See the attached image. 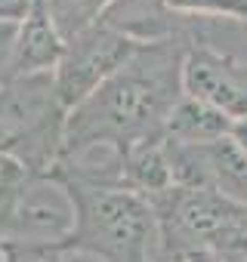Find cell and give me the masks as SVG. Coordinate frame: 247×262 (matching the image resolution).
I'll return each instance as SVG.
<instances>
[{
    "instance_id": "cell-19",
    "label": "cell",
    "mask_w": 247,
    "mask_h": 262,
    "mask_svg": "<svg viewBox=\"0 0 247 262\" xmlns=\"http://www.w3.org/2000/svg\"><path fill=\"white\" fill-rule=\"evenodd\" d=\"M244 262H247V259H244Z\"/></svg>"
},
{
    "instance_id": "cell-4",
    "label": "cell",
    "mask_w": 247,
    "mask_h": 262,
    "mask_svg": "<svg viewBox=\"0 0 247 262\" xmlns=\"http://www.w3.org/2000/svg\"><path fill=\"white\" fill-rule=\"evenodd\" d=\"M167 250H204L219 262L247 259V207L207 188H167L149 198Z\"/></svg>"
},
{
    "instance_id": "cell-5",
    "label": "cell",
    "mask_w": 247,
    "mask_h": 262,
    "mask_svg": "<svg viewBox=\"0 0 247 262\" xmlns=\"http://www.w3.org/2000/svg\"><path fill=\"white\" fill-rule=\"evenodd\" d=\"M136 40L120 34L102 22L90 25L87 31L65 40L62 59L53 71L56 96L65 111L77 108L84 99H90L123 62L136 53Z\"/></svg>"
},
{
    "instance_id": "cell-3",
    "label": "cell",
    "mask_w": 247,
    "mask_h": 262,
    "mask_svg": "<svg viewBox=\"0 0 247 262\" xmlns=\"http://www.w3.org/2000/svg\"><path fill=\"white\" fill-rule=\"evenodd\" d=\"M68 111L56 96L53 71L0 83V155L31 176L53 173L65 145Z\"/></svg>"
},
{
    "instance_id": "cell-8",
    "label": "cell",
    "mask_w": 247,
    "mask_h": 262,
    "mask_svg": "<svg viewBox=\"0 0 247 262\" xmlns=\"http://www.w3.org/2000/svg\"><path fill=\"white\" fill-rule=\"evenodd\" d=\"M182 93L232 120L247 117V59L213 43H189L182 59Z\"/></svg>"
},
{
    "instance_id": "cell-10",
    "label": "cell",
    "mask_w": 247,
    "mask_h": 262,
    "mask_svg": "<svg viewBox=\"0 0 247 262\" xmlns=\"http://www.w3.org/2000/svg\"><path fill=\"white\" fill-rule=\"evenodd\" d=\"M99 22L136 43L176 37L179 31V13L170 10L167 0H108Z\"/></svg>"
},
{
    "instance_id": "cell-13",
    "label": "cell",
    "mask_w": 247,
    "mask_h": 262,
    "mask_svg": "<svg viewBox=\"0 0 247 262\" xmlns=\"http://www.w3.org/2000/svg\"><path fill=\"white\" fill-rule=\"evenodd\" d=\"M105 7H108V0H47V10L62 34V40L96 25L102 19Z\"/></svg>"
},
{
    "instance_id": "cell-9",
    "label": "cell",
    "mask_w": 247,
    "mask_h": 262,
    "mask_svg": "<svg viewBox=\"0 0 247 262\" xmlns=\"http://www.w3.org/2000/svg\"><path fill=\"white\" fill-rule=\"evenodd\" d=\"M65 40L47 10V0H34L28 16L16 25L13 56H10V77H28V74H47L56 71L62 59Z\"/></svg>"
},
{
    "instance_id": "cell-6",
    "label": "cell",
    "mask_w": 247,
    "mask_h": 262,
    "mask_svg": "<svg viewBox=\"0 0 247 262\" xmlns=\"http://www.w3.org/2000/svg\"><path fill=\"white\" fill-rule=\"evenodd\" d=\"M74 231V201L65 182L53 173L28 176L13 198L0 225V244H40L62 247Z\"/></svg>"
},
{
    "instance_id": "cell-11",
    "label": "cell",
    "mask_w": 247,
    "mask_h": 262,
    "mask_svg": "<svg viewBox=\"0 0 247 262\" xmlns=\"http://www.w3.org/2000/svg\"><path fill=\"white\" fill-rule=\"evenodd\" d=\"M123 188L136 191L142 198H152V194L173 188L164 136L123 145Z\"/></svg>"
},
{
    "instance_id": "cell-18",
    "label": "cell",
    "mask_w": 247,
    "mask_h": 262,
    "mask_svg": "<svg viewBox=\"0 0 247 262\" xmlns=\"http://www.w3.org/2000/svg\"><path fill=\"white\" fill-rule=\"evenodd\" d=\"M229 136H232L244 151H247V117H241V120H235V123H232V133H229Z\"/></svg>"
},
{
    "instance_id": "cell-15",
    "label": "cell",
    "mask_w": 247,
    "mask_h": 262,
    "mask_svg": "<svg viewBox=\"0 0 247 262\" xmlns=\"http://www.w3.org/2000/svg\"><path fill=\"white\" fill-rule=\"evenodd\" d=\"M31 173L22 164H16L7 155H0V225H4V219H7V213L13 207V198H16V191L22 188V182Z\"/></svg>"
},
{
    "instance_id": "cell-2",
    "label": "cell",
    "mask_w": 247,
    "mask_h": 262,
    "mask_svg": "<svg viewBox=\"0 0 247 262\" xmlns=\"http://www.w3.org/2000/svg\"><path fill=\"white\" fill-rule=\"evenodd\" d=\"M62 182L74 201V231L65 241L71 256H96L102 262H170L149 198L127 188Z\"/></svg>"
},
{
    "instance_id": "cell-1",
    "label": "cell",
    "mask_w": 247,
    "mask_h": 262,
    "mask_svg": "<svg viewBox=\"0 0 247 262\" xmlns=\"http://www.w3.org/2000/svg\"><path fill=\"white\" fill-rule=\"evenodd\" d=\"M189 43L176 37L139 43L90 99L68 111L65 145L80 148L90 142L130 145L164 136V123L182 93V59Z\"/></svg>"
},
{
    "instance_id": "cell-16",
    "label": "cell",
    "mask_w": 247,
    "mask_h": 262,
    "mask_svg": "<svg viewBox=\"0 0 247 262\" xmlns=\"http://www.w3.org/2000/svg\"><path fill=\"white\" fill-rule=\"evenodd\" d=\"M13 40H16V25L0 22V83L10 80V56H13Z\"/></svg>"
},
{
    "instance_id": "cell-14",
    "label": "cell",
    "mask_w": 247,
    "mask_h": 262,
    "mask_svg": "<svg viewBox=\"0 0 247 262\" xmlns=\"http://www.w3.org/2000/svg\"><path fill=\"white\" fill-rule=\"evenodd\" d=\"M0 262H71V253L40 244H0Z\"/></svg>"
},
{
    "instance_id": "cell-17",
    "label": "cell",
    "mask_w": 247,
    "mask_h": 262,
    "mask_svg": "<svg viewBox=\"0 0 247 262\" xmlns=\"http://www.w3.org/2000/svg\"><path fill=\"white\" fill-rule=\"evenodd\" d=\"M34 0H0V22H10V25H19L28 10H31Z\"/></svg>"
},
{
    "instance_id": "cell-7",
    "label": "cell",
    "mask_w": 247,
    "mask_h": 262,
    "mask_svg": "<svg viewBox=\"0 0 247 262\" xmlns=\"http://www.w3.org/2000/svg\"><path fill=\"white\" fill-rule=\"evenodd\" d=\"M164 145L176 188H207L247 207V151L232 136L201 145H179L164 139Z\"/></svg>"
},
{
    "instance_id": "cell-12",
    "label": "cell",
    "mask_w": 247,
    "mask_h": 262,
    "mask_svg": "<svg viewBox=\"0 0 247 262\" xmlns=\"http://www.w3.org/2000/svg\"><path fill=\"white\" fill-rule=\"evenodd\" d=\"M232 117H225L222 111L198 102V99H189L182 96L167 123H164V139L167 142H179V145H201V142H213V139H222L232 133Z\"/></svg>"
}]
</instances>
